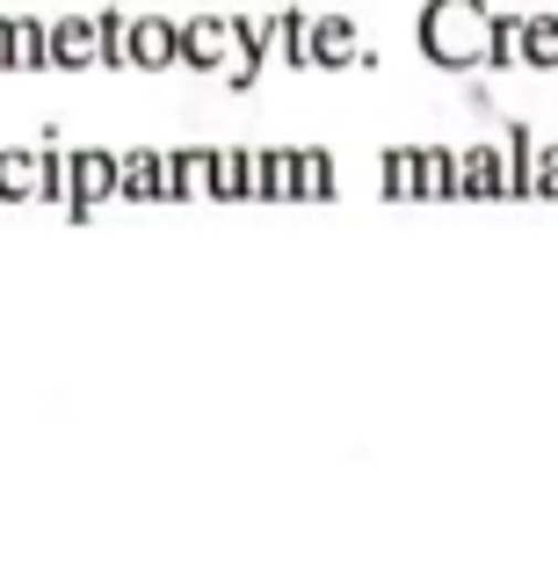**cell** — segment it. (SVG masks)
<instances>
[{
    "label": "cell",
    "mask_w": 558,
    "mask_h": 566,
    "mask_svg": "<svg viewBox=\"0 0 558 566\" xmlns=\"http://www.w3.org/2000/svg\"><path fill=\"white\" fill-rule=\"evenodd\" d=\"M167 51H175L167 22H138V36H131V59H138V66H167Z\"/></svg>",
    "instance_id": "2"
},
{
    "label": "cell",
    "mask_w": 558,
    "mask_h": 566,
    "mask_svg": "<svg viewBox=\"0 0 558 566\" xmlns=\"http://www.w3.org/2000/svg\"><path fill=\"white\" fill-rule=\"evenodd\" d=\"M51 66H95V30L87 22H59L51 30Z\"/></svg>",
    "instance_id": "1"
}]
</instances>
